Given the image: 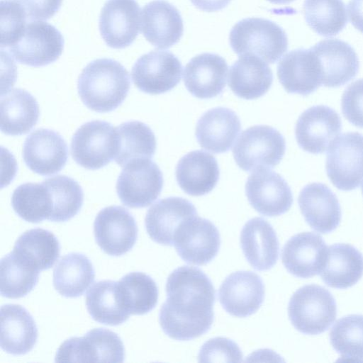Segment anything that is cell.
Listing matches in <instances>:
<instances>
[{"label":"cell","instance_id":"obj_33","mask_svg":"<svg viewBox=\"0 0 363 363\" xmlns=\"http://www.w3.org/2000/svg\"><path fill=\"white\" fill-rule=\"evenodd\" d=\"M12 252L29 266L40 272L53 266L60 257V247L52 233L43 228H33L18 237Z\"/></svg>","mask_w":363,"mask_h":363},{"label":"cell","instance_id":"obj_12","mask_svg":"<svg viewBox=\"0 0 363 363\" xmlns=\"http://www.w3.org/2000/svg\"><path fill=\"white\" fill-rule=\"evenodd\" d=\"M182 63L172 52L153 50L139 57L131 76L134 84L143 92L160 94L175 87L181 80Z\"/></svg>","mask_w":363,"mask_h":363},{"label":"cell","instance_id":"obj_48","mask_svg":"<svg viewBox=\"0 0 363 363\" xmlns=\"http://www.w3.org/2000/svg\"><path fill=\"white\" fill-rule=\"evenodd\" d=\"M191 3L199 9L213 12L224 9L231 0H190Z\"/></svg>","mask_w":363,"mask_h":363},{"label":"cell","instance_id":"obj_36","mask_svg":"<svg viewBox=\"0 0 363 363\" xmlns=\"http://www.w3.org/2000/svg\"><path fill=\"white\" fill-rule=\"evenodd\" d=\"M86 306L91 318L104 325H118L130 317L120 302L115 281L94 283L86 293Z\"/></svg>","mask_w":363,"mask_h":363},{"label":"cell","instance_id":"obj_31","mask_svg":"<svg viewBox=\"0 0 363 363\" xmlns=\"http://www.w3.org/2000/svg\"><path fill=\"white\" fill-rule=\"evenodd\" d=\"M319 275L330 287L350 288L363 275V255L350 244H334L328 248L325 263Z\"/></svg>","mask_w":363,"mask_h":363},{"label":"cell","instance_id":"obj_26","mask_svg":"<svg viewBox=\"0 0 363 363\" xmlns=\"http://www.w3.org/2000/svg\"><path fill=\"white\" fill-rule=\"evenodd\" d=\"M241 129L238 115L231 109L216 107L198 120L196 138L200 146L213 153L228 152Z\"/></svg>","mask_w":363,"mask_h":363},{"label":"cell","instance_id":"obj_8","mask_svg":"<svg viewBox=\"0 0 363 363\" xmlns=\"http://www.w3.org/2000/svg\"><path fill=\"white\" fill-rule=\"evenodd\" d=\"M123 343L114 332L94 328L83 337H72L58 348L57 362H123Z\"/></svg>","mask_w":363,"mask_h":363},{"label":"cell","instance_id":"obj_46","mask_svg":"<svg viewBox=\"0 0 363 363\" xmlns=\"http://www.w3.org/2000/svg\"><path fill=\"white\" fill-rule=\"evenodd\" d=\"M31 20H48L60 9L62 0H15Z\"/></svg>","mask_w":363,"mask_h":363},{"label":"cell","instance_id":"obj_1","mask_svg":"<svg viewBox=\"0 0 363 363\" xmlns=\"http://www.w3.org/2000/svg\"><path fill=\"white\" fill-rule=\"evenodd\" d=\"M166 292L159 320L167 336L190 340L209 330L214 317L215 289L203 271L190 266L177 268L167 278Z\"/></svg>","mask_w":363,"mask_h":363},{"label":"cell","instance_id":"obj_41","mask_svg":"<svg viewBox=\"0 0 363 363\" xmlns=\"http://www.w3.org/2000/svg\"><path fill=\"white\" fill-rule=\"evenodd\" d=\"M39 272L11 252L0 262L1 295L8 298L26 296L37 284Z\"/></svg>","mask_w":363,"mask_h":363},{"label":"cell","instance_id":"obj_25","mask_svg":"<svg viewBox=\"0 0 363 363\" xmlns=\"http://www.w3.org/2000/svg\"><path fill=\"white\" fill-rule=\"evenodd\" d=\"M228 65L217 54L202 53L185 66L183 79L186 89L199 99H211L220 94L226 84Z\"/></svg>","mask_w":363,"mask_h":363},{"label":"cell","instance_id":"obj_24","mask_svg":"<svg viewBox=\"0 0 363 363\" xmlns=\"http://www.w3.org/2000/svg\"><path fill=\"white\" fill-rule=\"evenodd\" d=\"M298 203L307 223L314 230L326 234L340 224L341 209L335 194L325 184L313 182L301 191Z\"/></svg>","mask_w":363,"mask_h":363},{"label":"cell","instance_id":"obj_47","mask_svg":"<svg viewBox=\"0 0 363 363\" xmlns=\"http://www.w3.org/2000/svg\"><path fill=\"white\" fill-rule=\"evenodd\" d=\"M347 9L351 23L363 33V0H350Z\"/></svg>","mask_w":363,"mask_h":363},{"label":"cell","instance_id":"obj_17","mask_svg":"<svg viewBox=\"0 0 363 363\" xmlns=\"http://www.w3.org/2000/svg\"><path fill=\"white\" fill-rule=\"evenodd\" d=\"M140 6L135 0H108L99 16V30L106 44L115 49L130 45L140 30Z\"/></svg>","mask_w":363,"mask_h":363},{"label":"cell","instance_id":"obj_3","mask_svg":"<svg viewBox=\"0 0 363 363\" xmlns=\"http://www.w3.org/2000/svg\"><path fill=\"white\" fill-rule=\"evenodd\" d=\"M229 42L239 56L255 55L273 64L288 48L285 31L274 22L261 18H248L238 22L231 29Z\"/></svg>","mask_w":363,"mask_h":363},{"label":"cell","instance_id":"obj_40","mask_svg":"<svg viewBox=\"0 0 363 363\" xmlns=\"http://www.w3.org/2000/svg\"><path fill=\"white\" fill-rule=\"evenodd\" d=\"M303 10L307 24L322 36L337 35L347 22L342 0H305Z\"/></svg>","mask_w":363,"mask_h":363},{"label":"cell","instance_id":"obj_10","mask_svg":"<svg viewBox=\"0 0 363 363\" xmlns=\"http://www.w3.org/2000/svg\"><path fill=\"white\" fill-rule=\"evenodd\" d=\"M64 48V38L52 25L40 21L26 26L20 39L9 51L20 63L42 67L56 61Z\"/></svg>","mask_w":363,"mask_h":363},{"label":"cell","instance_id":"obj_7","mask_svg":"<svg viewBox=\"0 0 363 363\" xmlns=\"http://www.w3.org/2000/svg\"><path fill=\"white\" fill-rule=\"evenodd\" d=\"M163 183V175L159 167L150 159L138 158L123 167L116 188L123 205L144 208L158 198Z\"/></svg>","mask_w":363,"mask_h":363},{"label":"cell","instance_id":"obj_28","mask_svg":"<svg viewBox=\"0 0 363 363\" xmlns=\"http://www.w3.org/2000/svg\"><path fill=\"white\" fill-rule=\"evenodd\" d=\"M38 328L33 316L22 306L6 304L1 307V349L13 355H22L34 347Z\"/></svg>","mask_w":363,"mask_h":363},{"label":"cell","instance_id":"obj_30","mask_svg":"<svg viewBox=\"0 0 363 363\" xmlns=\"http://www.w3.org/2000/svg\"><path fill=\"white\" fill-rule=\"evenodd\" d=\"M273 74L270 67L260 58L244 55L230 67L228 85L238 97L255 99L265 94L271 87Z\"/></svg>","mask_w":363,"mask_h":363},{"label":"cell","instance_id":"obj_21","mask_svg":"<svg viewBox=\"0 0 363 363\" xmlns=\"http://www.w3.org/2000/svg\"><path fill=\"white\" fill-rule=\"evenodd\" d=\"M311 48L319 61L322 85L338 87L357 75L359 67L358 57L347 43L339 39H325Z\"/></svg>","mask_w":363,"mask_h":363},{"label":"cell","instance_id":"obj_14","mask_svg":"<svg viewBox=\"0 0 363 363\" xmlns=\"http://www.w3.org/2000/svg\"><path fill=\"white\" fill-rule=\"evenodd\" d=\"M245 194L254 209L266 216L282 215L293 203L292 192L285 179L265 168L257 169L248 177Z\"/></svg>","mask_w":363,"mask_h":363},{"label":"cell","instance_id":"obj_11","mask_svg":"<svg viewBox=\"0 0 363 363\" xmlns=\"http://www.w3.org/2000/svg\"><path fill=\"white\" fill-rule=\"evenodd\" d=\"M220 245V233L209 220L198 216L183 222L177 230L174 246L186 262L194 265L209 263Z\"/></svg>","mask_w":363,"mask_h":363},{"label":"cell","instance_id":"obj_39","mask_svg":"<svg viewBox=\"0 0 363 363\" xmlns=\"http://www.w3.org/2000/svg\"><path fill=\"white\" fill-rule=\"evenodd\" d=\"M43 182L52 200V211L49 220L65 222L78 213L83 204L84 194L77 182L65 175H57Z\"/></svg>","mask_w":363,"mask_h":363},{"label":"cell","instance_id":"obj_5","mask_svg":"<svg viewBox=\"0 0 363 363\" xmlns=\"http://www.w3.org/2000/svg\"><path fill=\"white\" fill-rule=\"evenodd\" d=\"M286 150L284 136L274 128L259 125L242 131L233 149L234 160L244 171L273 168Z\"/></svg>","mask_w":363,"mask_h":363},{"label":"cell","instance_id":"obj_45","mask_svg":"<svg viewBox=\"0 0 363 363\" xmlns=\"http://www.w3.org/2000/svg\"><path fill=\"white\" fill-rule=\"evenodd\" d=\"M341 107L343 116L350 123L363 128V79L351 83L345 89Z\"/></svg>","mask_w":363,"mask_h":363},{"label":"cell","instance_id":"obj_37","mask_svg":"<svg viewBox=\"0 0 363 363\" xmlns=\"http://www.w3.org/2000/svg\"><path fill=\"white\" fill-rule=\"evenodd\" d=\"M118 138L117 153L114 157L116 164L124 167L138 158L151 159L156 150L154 133L146 124L132 121L116 127Z\"/></svg>","mask_w":363,"mask_h":363},{"label":"cell","instance_id":"obj_6","mask_svg":"<svg viewBox=\"0 0 363 363\" xmlns=\"http://www.w3.org/2000/svg\"><path fill=\"white\" fill-rule=\"evenodd\" d=\"M118 145L116 127L104 121L82 125L71 142V153L77 164L88 169H99L114 159Z\"/></svg>","mask_w":363,"mask_h":363},{"label":"cell","instance_id":"obj_32","mask_svg":"<svg viewBox=\"0 0 363 363\" xmlns=\"http://www.w3.org/2000/svg\"><path fill=\"white\" fill-rule=\"evenodd\" d=\"M1 130L8 135L28 133L39 118L36 99L27 91L13 89L1 96Z\"/></svg>","mask_w":363,"mask_h":363},{"label":"cell","instance_id":"obj_16","mask_svg":"<svg viewBox=\"0 0 363 363\" xmlns=\"http://www.w3.org/2000/svg\"><path fill=\"white\" fill-rule=\"evenodd\" d=\"M218 296L226 312L244 318L255 313L262 304L264 285L256 273L238 271L225 279L218 289Z\"/></svg>","mask_w":363,"mask_h":363},{"label":"cell","instance_id":"obj_19","mask_svg":"<svg viewBox=\"0 0 363 363\" xmlns=\"http://www.w3.org/2000/svg\"><path fill=\"white\" fill-rule=\"evenodd\" d=\"M328 248L320 235L311 232L298 233L284 245L282 263L292 275L310 278L319 274L323 268Z\"/></svg>","mask_w":363,"mask_h":363},{"label":"cell","instance_id":"obj_20","mask_svg":"<svg viewBox=\"0 0 363 363\" xmlns=\"http://www.w3.org/2000/svg\"><path fill=\"white\" fill-rule=\"evenodd\" d=\"M277 77L288 93L307 96L322 85L321 69L311 48L286 54L277 66Z\"/></svg>","mask_w":363,"mask_h":363},{"label":"cell","instance_id":"obj_34","mask_svg":"<svg viewBox=\"0 0 363 363\" xmlns=\"http://www.w3.org/2000/svg\"><path fill=\"white\" fill-rule=\"evenodd\" d=\"M95 272L89 259L83 254L72 252L62 257L53 270V285L67 298L82 296L94 279Z\"/></svg>","mask_w":363,"mask_h":363},{"label":"cell","instance_id":"obj_4","mask_svg":"<svg viewBox=\"0 0 363 363\" xmlns=\"http://www.w3.org/2000/svg\"><path fill=\"white\" fill-rule=\"evenodd\" d=\"M289 318L294 327L306 335H318L326 331L337 316L336 302L325 288L305 285L290 298Z\"/></svg>","mask_w":363,"mask_h":363},{"label":"cell","instance_id":"obj_2","mask_svg":"<svg viewBox=\"0 0 363 363\" xmlns=\"http://www.w3.org/2000/svg\"><path fill=\"white\" fill-rule=\"evenodd\" d=\"M130 86L128 72L118 61L101 58L89 62L77 82L79 97L89 109L105 113L117 108Z\"/></svg>","mask_w":363,"mask_h":363},{"label":"cell","instance_id":"obj_38","mask_svg":"<svg viewBox=\"0 0 363 363\" xmlns=\"http://www.w3.org/2000/svg\"><path fill=\"white\" fill-rule=\"evenodd\" d=\"M11 205L20 218L35 223L49 220L52 211L50 191L43 182L18 186L12 194Z\"/></svg>","mask_w":363,"mask_h":363},{"label":"cell","instance_id":"obj_18","mask_svg":"<svg viewBox=\"0 0 363 363\" xmlns=\"http://www.w3.org/2000/svg\"><path fill=\"white\" fill-rule=\"evenodd\" d=\"M23 158L33 172L48 176L62 169L68 158V147L63 138L55 130L40 128L26 139Z\"/></svg>","mask_w":363,"mask_h":363},{"label":"cell","instance_id":"obj_13","mask_svg":"<svg viewBox=\"0 0 363 363\" xmlns=\"http://www.w3.org/2000/svg\"><path fill=\"white\" fill-rule=\"evenodd\" d=\"M94 233L101 249L111 256L130 251L138 238L134 217L125 208L111 206L101 210L94 223Z\"/></svg>","mask_w":363,"mask_h":363},{"label":"cell","instance_id":"obj_49","mask_svg":"<svg viewBox=\"0 0 363 363\" xmlns=\"http://www.w3.org/2000/svg\"><path fill=\"white\" fill-rule=\"evenodd\" d=\"M268 1L276 4H286L292 2L294 0H267Z\"/></svg>","mask_w":363,"mask_h":363},{"label":"cell","instance_id":"obj_42","mask_svg":"<svg viewBox=\"0 0 363 363\" xmlns=\"http://www.w3.org/2000/svg\"><path fill=\"white\" fill-rule=\"evenodd\" d=\"M330 341L342 357L363 360V315L352 314L337 320L330 330Z\"/></svg>","mask_w":363,"mask_h":363},{"label":"cell","instance_id":"obj_9","mask_svg":"<svg viewBox=\"0 0 363 363\" xmlns=\"http://www.w3.org/2000/svg\"><path fill=\"white\" fill-rule=\"evenodd\" d=\"M325 169L332 184L342 191L358 187L363 179V135L344 133L330 143Z\"/></svg>","mask_w":363,"mask_h":363},{"label":"cell","instance_id":"obj_43","mask_svg":"<svg viewBox=\"0 0 363 363\" xmlns=\"http://www.w3.org/2000/svg\"><path fill=\"white\" fill-rule=\"evenodd\" d=\"M27 15L21 5L14 0L1 1V47L14 45L22 36Z\"/></svg>","mask_w":363,"mask_h":363},{"label":"cell","instance_id":"obj_50","mask_svg":"<svg viewBox=\"0 0 363 363\" xmlns=\"http://www.w3.org/2000/svg\"><path fill=\"white\" fill-rule=\"evenodd\" d=\"M362 194H363V183L362 184Z\"/></svg>","mask_w":363,"mask_h":363},{"label":"cell","instance_id":"obj_29","mask_svg":"<svg viewBox=\"0 0 363 363\" xmlns=\"http://www.w3.org/2000/svg\"><path fill=\"white\" fill-rule=\"evenodd\" d=\"M175 175L180 188L187 194L199 196L211 192L219 179L216 158L203 150H194L178 162Z\"/></svg>","mask_w":363,"mask_h":363},{"label":"cell","instance_id":"obj_22","mask_svg":"<svg viewBox=\"0 0 363 363\" xmlns=\"http://www.w3.org/2000/svg\"><path fill=\"white\" fill-rule=\"evenodd\" d=\"M197 216L191 202L182 197H167L159 200L147 211L145 225L150 238L163 245H174V238L180 225Z\"/></svg>","mask_w":363,"mask_h":363},{"label":"cell","instance_id":"obj_23","mask_svg":"<svg viewBox=\"0 0 363 363\" xmlns=\"http://www.w3.org/2000/svg\"><path fill=\"white\" fill-rule=\"evenodd\" d=\"M141 30L155 47L167 49L179 42L183 35V21L179 11L164 0H155L144 6Z\"/></svg>","mask_w":363,"mask_h":363},{"label":"cell","instance_id":"obj_27","mask_svg":"<svg viewBox=\"0 0 363 363\" xmlns=\"http://www.w3.org/2000/svg\"><path fill=\"white\" fill-rule=\"evenodd\" d=\"M240 245L249 264L256 270L272 268L279 258V243L272 225L259 217L249 220L240 233Z\"/></svg>","mask_w":363,"mask_h":363},{"label":"cell","instance_id":"obj_35","mask_svg":"<svg viewBox=\"0 0 363 363\" xmlns=\"http://www.w3.org/2000/svg\"><path fill=\"white\" fill-rule=\"evenodd\" d=\"M117 286L120 302L130 315L147 313L157 303V284L145 273H128L117 281Z\"/></svg>","mask_w":363,"mask_h":363},{"label":"cell","instance_id":"obj_15","mask_svg":"<svg viewBox=\"0 0 363 363\" xmlns=\"http://www.w3.org/2000/svg\"><path fill=\"white\" fill-rule=\"evenodd\" d=\"M342 130L339 114L324 105L313 106L298 117L295 135L299 147L312 154L324 152Z\"/></svg>","mask_w":363,"mask_h":363},{"label":"cell","instance_id":"obj_44","mask_svg":"<svg viewBox=\"0 0 363 363\" xmlns=\"http://www.w3.org/2000/svg\"><path fill=\"white\" fill-rule=\"evenodd\" d=\"M242 358L239 346L232 340L222 337L206 342L199 354V362H240Z\"/></svg>","mask_w":363,"mask_h":363}]
</instances>
